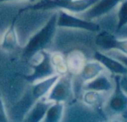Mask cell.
<instances>
[{
    "mask_svg": "<svg viewBox=\"0 0 127 122\" xmlns=\"http://www.w3.org/2000/svg\"><path fill=\"white\" fill-rule=\"evenodd\" d=\"M67 71L71 75L78 76L83 70L87 59L83 51L74 49L65 55Z\"/></svg>",
    "mask_w": 127,
    "mask_h": 122,
    "instance_id": "11",
    "label": "cell"
},
{
    "mask_svg": "<svg viewBox=\"0 0 127 122\" xmlns=\"http://www.w3.org/2000/svg\"><path fill=\"white\" fill-rule=\"evenodd\" d=\"M108 73L110 72L105 70L101 74H99L95 78L84 83L82 85V89L110 94L115 87V80L114 78L112 79L111 76H109Z\"/></svg>",
    "mask_w": 127,
    "mask_h": 122,
    "instance_id": "9",
    "label": "cell"
},
{
    "mask_svg": "<svg viewBox=\"0 0 127 122\" xmlns=\"http://www.w3.org/2000/svg\"><path fill=\"white\" fill-rule=\"evenodd\" d=\"M30 61L32 72L29 76H26L25 78L31 84L56 74L51 64L50 52L47 50H42L34 54L30 59Z\"/></svg>",
    "mask_w": 127,
    "mask_h": 122,
    "instance_id": "4",
    "label": "cell"
},
{
    "mask_svg": "<svg viewBox=\"0 0 127 122\" xmlns=\"http://www.w3.org/2000/svg\"><path fill=\"white\" fill-rule=\"evenodd\" d=\"M122 0H99L96 4L82 15L84 18L91 21H99L108 15L115 12Z\"/></svg>",
    "mask_w": 127,
    "mask_h": 122,
    "instance_id": "8",
    "label": "cell"
},
{
    "mask_svg": "<svg viewBox=\"0 0 127 122\" xmlns=\"http://www.w3.org/2000/svg\"><path fill=\"white\" fill-rule=\"evenodd\" d=\"M17 21V16L13 19L10 25L4 31L3 36H2L0 46L4 50L7 51L14 50V49L17 48L20 45V40H19L17 25H16Z\"/></svg>",
    "mask_w": 127,
    "mask_h": 122,
    "instance_id": "13",
    "label": "cell"
},
{
    "mask_svg": "<svg viewBox=\"0 0 127 122\" xmlns=\"http://www.w3.org/2000/svg\"><path fill=\"white\" fill-rule=\"evenodd\" d=\"M116 28L114 34L119 35L125 29H127V0H122L115 11Z\"/></svg>",
    "mask_w": 127,
    "mask_h": 122,
    "instance_id": "18",
    "label": "cell"
},
{
    "mask_svg": "<svg viewBox=\"0 0 127 122\" xmlns=\"http://www.w3.org/2000/svg\"><path fill=\"white\" fill-rule=\"evenodd\" d=\"M94 59L99 60L112 75L127 76V67L121 61L112 56L97 50L94 52Z\"/></svg>",
    "mask_w": 127,
    "mask_h": 122,
    "instance_id": "10",
    "label": "cell"
},
{
    "mask_svg": "<svg viewBox=\"0 0 127 122\" xmlns=\"http://www.w3.org/2000/svg\"><path fill=\"white\" fill-rule=\"evenodd\" d=\"M95 44L102 52L116 50L127 55L126 36H118L108 30H100L95 37Z\"/></svg>",
    "mask_w": 127,
    "mask_h": 122,
    "instance_id": "6",
    "label": "cell"
},
{
    "mask_svg": "<svg viewBox=\"0 0 127 122\" xmlns=\"http://www.w3.org/2000/svg\"><path fill=\"white\" fill-rule=\"evenodd\" d=\"M74 76L70 73H66L59 77L49 93L45 97L51 102H69L74 95Z\"/></svg>",
    "mask_w": 127,
    "mask_h": 122,
    "instance_id": "5",
    "label": "cell"
},
{
    "mask_svg": "<svg viewBox=\"0 0 127 122\" xmlns=\"http://www.w3.org/2000/svg\"><path fill=\"white\" fill-rule=\"evenodd\" d=\"M57 27L58 29L69 30H81L90 33H99L101 26L96 21H91L76 14L63 10H57Z\"/></svg>",
    "mask_w": 127,
    "mask_h": 122,
    "instance_id": "3",
    "label": "cell"
},
{
    "mask_svg": "<svg viewBox=\"0 0 127 122\" xmlns=\"http://www.w3.org/2000/svg\"><path fill=\"white\" fill-rule=\"evenodd\" d=\"M120 85L125 91L127 92V76H121L120 77Z\"/></svg>",
    "mask_w": 127,
    "mask_h": 122,
    "instance_id": "21",
    "label": "cell"
},
{
    "mask_svg": "<svg viewBox=\"0 0 127 122\" xmlns=\"http://www.w3.org/2000/svg\"><path fill=\"white\" fill-rule=\"evenodd\" d=\"M9 121V115L6 111V107L3 103V98L0 95V122Z\"/></svg>",
    "mask_w": 127,
    "mask_h": 122,
    "instance_id": "20",
    "label": "cell"
},
{
    "mask_svg": "<svg viewBox=\"0 0 127 122\" xmlns=\"http://www.w3.org/2000/svg\"><path fill=\"white\" fill-rule=\"evenodd\" d=\"M53 102L48 101L46 98L38 99L35 101L24 118V121L28 122H39L42 121L48 108Z\"/></svg>",
    "mask_w": 127,
    "mask_h": 122,
    "instance_id": "12",
    "label": "cell"
},
{
    "mask_svg": "<svg viewBox=\"0 0 127 122\" xmlns=\"http://www.w3.org/2000/svg\"><path fill=\"white\" fill-rule=\"evenodd\" d=\"M59 77L60 75L55 74V75H52L49 77L41 79V80L34 83L31 89V95L34 97V99L38 100V99L45 98L48 94L49 93L54 84H55V82L58 80Z\"/></svg>",
    "mask_w": 127,
    "mask_h": 122,
    "instance_id": "14",
    "label": "cell"
},
{
    "mask_svg": "<svg viewBox=\"0 0 127 122\" xmlns=\"http://www.w3.org/2000/svg\"><path fill=\"white\" fill-rule=\"evenodd\" d=\"M106 95L107 94L105 93H101V92H98L95 90L83 89L81 95L82 103L85 104L87 107H99V106H101L102 103L105 102Z\"/></svg>",
    "mask_w": 127,
    "mask_h": 122,
    "instance_id": "17",
    "label": "cell"
},
{
    "mask_svg": "<svg viewBox=\"0 0 127 122\" xmlns=\"http://www.w3.org/2000/svg\"><path fill=\"white\" fill-rule=\"evenodd\" d=\"M50 60L56 74L62 76L68 72L66 64V57L62 52H55L50 53Z\"/></svg>",
    "mask_w": 127,
    "mask_h": 122,
    "instance_id": "19",
    "label": "cell"
},
{
    "mask_svg": "<svg viewBox=\"0 0 127 122\" xmlns=\"http://www.w3.org/2000/svg\"><path fill=\"white\" fill-rule=\"evenodd\" d=\"M57 10L54 11L35 33L29 37L24 47V55L30 59L34 54L42 50H46L52 43L57 33Z\"/></svg>",
    "mask_w": 127,
    "mask_h": 122,
    "instance_id": "1",
    "label": "cell"
},
{
    "mask_svg": "<svg viewBox=\"0 0 127 122\" xmlns=\"http://www.w3.org/2000/svg\"><path fill=\"white\" fill-rule=\"evenodd\" d=\"M119 75H114L115 87L109 94L105 102L106 108L115 115L126 114L127 112V92L120 85Z\"/></svg>",
    "mask_w": 127,
    "mask_h": 122,
    "instance_id": "7",
    "label": "cell"
},
{
    "mask_svg": "<svg viewBox=\"0 0 127 122\" xmlns=\"http://www.w3.org/2000/svg\"><path fill=\"white\" fill-rule=\"evenodd\" d=\"M65 106L63 102H53L48 108L47 113L42 121L44 122H60L65 117Z\"/></svg>",
    "mask_w": 127,
    "mask_h": 122,
    "instance_id": "16",
    "label": "cell"
},
{
    "mask_svg": "<svg viewBox=\"0 0 127 122\" xmlns=\"http://www.w3.org/2000/svg\"><path fill=\"white\" fill-rule=\"evenodd\" d=\"M99 1V0H37L25 9L40 11L63 10L76 15H82Z\"/></svg>",
    "mask_w": 127,
    "mask_h": 122,
    "instance_id": "2",
    "label": "cell"
},
{
    "mask_svg": "<svg viewBox=\"0 0 127 122\" xmlns=\"http://www.w3.org/2000/svg\"><path fill=\"white\" fill-rule=\"evenodd\" d=\"M105 70L106 69L105 68V66L99 60L94 59V60H87L81 72L78 76H74V77H78V79L83 85L84 83L95 78Z\"/></svg>",
    "mask_w": 127,
    "mask_h": 122,
    "instance_id": "15",
    "label": "cell"
},
{
    "mask_svg": "<svg viewBox=\"0 0 127 122\" xmlns=\"http://www.w3.org/2000/svg\"><path fill=\"white\" fill-rule=\"evenodd\" d=\"M37 0H0V3H16V2H35Z\"/></svg>",
    "mask_w": 127,
    "mask_h": 122,
    "instance_id": "22",
    "label": "cell"
},
{
    "mask_svg": "<svg viewBox=\"0 0 127 122\" xmlns=\"http://www.w3.org/2000/svg\"><path fill=\"white\" fill-rule=\"evenodd\" d=\"M0 42H1V38H0Z\"/></svg>",
    "mask_w": 127,
    "mask_h": 122,
    "instance_id": "23",
    "label": "cell"
}]
</instances>
